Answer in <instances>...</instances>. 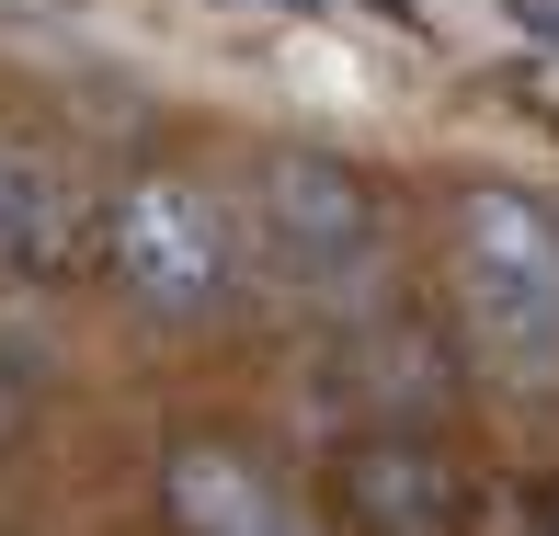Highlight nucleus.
I'll list each match as a JSON object with an SVG mask.
<instances>
[{
  "label": "nucleus",
  "mask_w": 559,
  "mask_h": 536,
  "mask_svg": "<svg viewBox=\"0 0 559 536\" xmlns=\"http://www.w3.org/2000/svg\"><path fill=\"white\" fill-rule=\"evenodd\" d=\"M104 286L126 309L194 331L217 320L228 297H240V217L217 206V183H194V171H138V183H115L104 206Z\"/></svg>",
  "instance_id": "f03ea898"
},
{
  "label": "nucleus",
  "mask_w": 559,
  "mask_h": 536,
  "mask_svg": "<svg viewBox=\"0 0 559 536\" xmlns=\"http://www.w3.org/2000/svg\"><path fill=\"white\" fill-rule=\"evenodd\" d=\"M332 514H343V536H456L468 525V479L412 422H377L332 456Z\"/></svg>",
  "instance_id": "39448f33"
},
{
  "label": "nucleus",
  "mask_w": 559,
  "mask_h": 536,
  "mask_svg": "<svg viewBox=\"0 0 559 536\" xmlns=\"http://www.w3.org/2000/svg\"><path fill=\"white\" fill-rule=\"evenodd\" d=\"M514 23H525V35H548V46H559V0H514Z\"/></svg>",
  "instance_id": "6e6552de"
},
{
  "label": "nucleus",
  "mask_w": 559,
  "mask_h": 536,
  "mask_svg": "<svg viewBox=\"0 0 559 536\" xmlns=\"http://www.w3.org/2000/svg\"><path fill=\"white\" fill-rule=\"evenodd\" d=\"M366 12H389V23H412V0H366Z\"/></svg>",
  "instance_id": "9d476101"
},
{
  "label": "nucleus",
  "mask_w": 559,
  "mask_h": 536,
  "mask_svg": "<svg viewBox=\"0 0 559 536\" xmlns=\"http://www.w3.org/2000/svg\"><path fill=\"white\" fill-rule=\"evenodd\" d=\"M445 286L468 354L514 389H559V206L525 183H468L445 206Z\"/></svg>",
  "instance_id": "f257e3e1"
},
{
  "label": "nucleus",
  "mask_w": 559,
  "mask_h": 536,
  "mask_svg": "<svg viewBox=\"0 0 559 536\" xmlns=\"http://www.w3.org/2000/svg\"><path fill=\"white\" fill-rule=\"evenodd\" d=\"M537 514H548V536H559V479H548V491H537Z\"/></svg>",
  "instance_id": "1a4fd4ad"
},
{
  "label": "nucleus",
  "mask_w": 559,
  "mask_h": 536,
  "mask_svg": "<svg viewBox=\"0 0 559 536\" xmlns=\"http://www.w3.org/2000/svg\"><path fill=\"white\" fill-rule=\"evenodd\" d=\"M160 514L183 525V536H343V525H309L240 445H217V433H171V456H160Z\"/></svg>",
  "instance_id": "423d86ee"
},
{
  "label": "nucleus",
  "mask_w": 559,
  "mask_h": 536,
  "mask_svg": "<svg viewBox=\"0 0 559 536\" xmlns=\"http://www.w3.org/2000/svg\"><path fill=\"white\" fill-rule=\"evenodd\" d=\"M251 217L286 251V274H309V286H354V274H377V251H389L377 183L354 160H332V148H263V160H251Z\"/></svg>",
  "instance_id": "7ed1b4c3"
},
{
  "label": "nucleus",
  "mask_w": 559,
  "mask_h": 536,
  "mask_svg": "<svg viewBox=\"0 0 559 536\" xmlns=\"http://www.w3.org/2000/svg\"><path fill=\"white\" fill-rule=\"evenodd\" d=\"M81 263H104V206H92L81 160L35 126H0V274L69 286Z\"/></svg>",
  "instance_id": "20e7f679"
},
{
  "label": "nucleus",
  "mask_w": 559,
  "mask_h": 536,
  "mask_svg": "<svg viewBox=\"0 0 559 536\" xmlns=\"http://www.w3.org/2000/svg\"><path fill=\"white\" fill-rule=\"evenodd\" d=\"M23 412H35V377H23V354L0 343V445H12V433H23Z\"/></svg>",
  "instance_id": "0eeeda50"
}]
</instances>
